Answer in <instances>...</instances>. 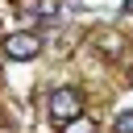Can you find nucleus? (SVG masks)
Listing matches in <instances>:
<instances>
[{
	"label": "nucleus",
	"mask_w": 133,
	"mask_h": 133,
	"mask_svg": "<svg viewBox=\"0 0 133 133\" xmlns=\"http://www.w3.org/2000/svg\"><path fill=\"white\" fill-rule=\"evenodd\" d=\"M79 112H83V100H79L75 87H54V91H50V116H54L58 125H66V121L79 116Z\"/></svg>",
	"instance_id": "f03ea898"
},
{
	"label": "nucleus",
	"mask_w": 133,
	"mask_h": 133,
	"mask_svg": "<svg viewBox=\"0 0 133 133\" xmlns=\"http://www.w3.org/2000/svg\"><path fill=\"white\" fill-rule=\"evenodd\" d=\"M0 50H4V58H12V62H29V58H37L42 37H37V33H29V29H21V33H8Z\"/></svg>",
	"instance_id": "f257e3e1"
},
{
	"label": "nucleus",
	"mask_w": 133,
	"mask_h": 133,
	"mask_svg": "<svg viewBox=\"0 0 133 133\" xmlns=\"http://www.w3.org/2000/svg\"><path fill=\"white\" fill-rule=\"evenodd\" d=\"M129 83H133V71H129Z\"/></svg>",
	"instance_id": "0eeeda50"
},
{
	"label": "nucleus",
	"mask_w": 133,
	"mask_h": 133,
	"mask_svg": "<svg viewBox=\"0 0 133 133\" xmlns=\"http://www.w3.org/2000/svg\"><path fill=\"white\" fill-rule=\"evenodd\" d=\"M62 133H96V125H91V121L79 112V116H71V121L62 125Z\"/></svg>",
	"instance_id": "7ed1b4c3"
},
{
	"label": "nucleus",
	"mask_w": 133,
	"mask_h": 133,
	"mask_svg": "<svg viewBox=\"0 0 133 133\" xmlns=\"http://www.w3.org/2000/svg\"><path fill=\"white\" fill-rule=\"evenodd\" d=\"M100 50H108V54H121V37H116V33H100Z\"/></svg>",
	"instance_id": "20e7f679"
},
{
	"label": "nucleus",
	"mask_w": 133,
	"mask_h": 133,
	"mask_svg": "<svg viewBox=\"0 0 133 133\" xmlns=\"http://www.w3.org/2000/svg\"><path fill=\"white\" fill-rule=\"evenodd\" d=\"M116 133H133V112H121L116 116Z\"/></svg>",
	"instance_id": "39448f33"
},
{
	"label": "nucleus",
	"mask_w": 133,
	"mask_h": 133,
	"mask_svg": "<svg viewBox=\"0 0 133 133\" xmlns=\"http://www.w3.org/2000/svg\"><path fill=\"white\" fill-rule=\"evenodd\" d=\"M37 8H42V17H58V0H37Z\"/></svg>",
	"instance_id": "423d86ee"
}]
</instances>
